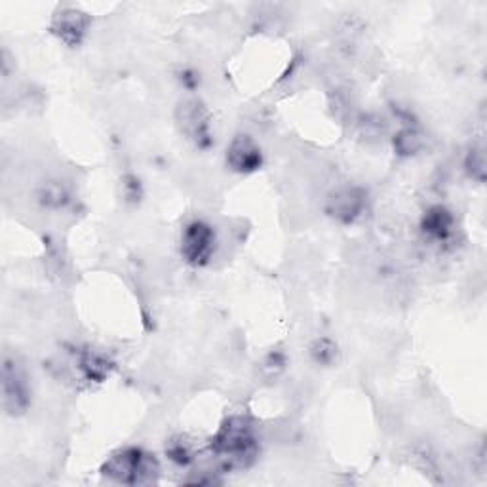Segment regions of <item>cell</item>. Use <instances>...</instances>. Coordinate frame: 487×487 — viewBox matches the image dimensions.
<instances>
[{"label":"cell","instance_id":"obj_15","mask_svg":"<svg viewBox=\"0 0 487 487\" xmlns=\"http://www.w3.org/2000/svg\"><path fill=\"white\" fill-rule=\"evenodd\" d=\"M43 202L46 205H52V208H62V205L67 202V193L63 186L60 185H52L43 193Z\"/></svg>","mask_w":487,"mask_h":487},{"label":"cell","instance_id":"obj_10","mask_svg":"<svg viewBox=\"0 0 487 487\" xmlns=\"http://www.w3.org/2000/svg\"><path fill=\"white\" fill-rule=\"evenodd\" d=\"M110 368V362L103 354L88 350L79 356V369L88 381H103L109 376Z\"/></svg>","mask_w":487,"mask_h":487},{"label":"cell","instance_id":"obj_8","mask_svg":"<svg viewBox=\"0 0 487 487\" xmlns=\"http://www.w3.org/2000/svg\"><path fill=\"white\" fill-rule=\"evenodd\" d=\"M455 231V217L445 205H433L428 208L421 219V233L430 242H447L454 236Z\"/></svg>","mask_w":487,"mask_h":487},{"label":"cell","instance_id":"obj_1","mask_svg":"<svg viewBox=\"0 0 487 487\" xmlns=\"http://www.w3.org/2000/svg\"><path fill=\"white\" fill-rule=\"evenodd\" d=\"M210 449L227 468H246L255 461L259 444L250 423L233 417L217 430Z\"/></svg>","mask_w":487,"mask_h":487},{"label":"cell","instance_id":"obj_2","mask_svg":"<svg viewBox=\"0 0 487 487\" xmlns=\"http://www.w3.org/2000/svg\"><path fill=\"white\" fill-rule=\"evenodd\" d=\"M101 473L119 483L147 485L157 480L160 466L155 455L143 452L139 447H126L107 459Z\"/></svg>","mask_w":487,"mask_h":487},{"label":"cell","instance_id":"obj_14","mask_svg":"<svg viewBox=\"0 0 487 487\" xmlns=\"http://www.w3.org/2000/svg\"><path fill=\"white\" fill-rule=\"evenodd\" d=\"M166 455L179 466H185L193 461V452H191V447L186 445V442H172L166 447Z\"/></svg>","mask_w":487,"mask_h":487},{"label":"cell","instance_id":"obj_4","mask_svg":"<svg viewBox=\"0 0 487 487\" xmlns=\"http://www.w3.org/2000/svg\"><path fill=\"white\" fill-rule=\"evenodd\" d=\"M177 124L186 139H191L198 148L212 145V119L202 101L185 100L177 107Z\"/></svg>","mask_w":487,"mask_h":487},{"label":"cell","instance_id":"obj_13","mask_svg":"<svg viewBox=\"0 0 487 487\" xmlns=\"http://www.w3.org/2000/svg\"><path fill=\"white\" fill-rule=\"evenodd\" d=\"M466 170L474 179L483 181L485 179V157H483V148H471V153L466 157Z\"/></svg>","mask_w":487,"mask_h":487},{"label":"cell","instance_id":"obj_5","mask_svg":"<svg viewBox=\"0 0 487 487\" xmlns=\"http://www.w3.org/2000/svg\"><path fill=\"white\" fill-rule=\"evenodd\" d=\"M3 404L10 415H20L31 404V388L24 368L12 358L3 366Z\"/></svg>","mask_w":487,"mask_h":487},{"label":"cell","instance_id":"obj_11","mask_svg":"<svg viewBox=\"0 0 487 487\" xmlns=\"http://www.w3.org/2000/svg\"><path fill=\"white\" fill-rule=\"evenodd\" d=\"M421 147H423V136L415 128H411V126L402 128L395 136V151L402 157L415 155Z\"/></svg>","mask_w":487,"mask_h":487},{"label":"cell","instance_id":"obj_3","mask_svg":"<svg viewBox=\"0 0 487 487\" xmlns=\"http://www.w3.org/2000/svg\"><path fill=\"white\" fill-rule=\"evenodd\" d=\"M215 252V231L205 221H193L181 233V255L193 267H205Z\"/></svg>","mask_w":487,"mask_h":487},{"label":"cell","instance_id":"obj_9","mask_svg":"<svg viewBox=\"0 0 487 487\" xmlns=\"http://www.w3.org/2000/svg\"><path fill=\"white\" fill-rule=\"evenodd\" d=\"M86 27H88L86 14H82L79 10H65L58 17H55L52 29L65 44L77 46V44H81L82 36L86 34Z\"/></svg>","mask_w":487,"mask_h":487},{"label":"cell","instance_id":"obj_6","mask_svg":"<svg viewBox=\"0 0 487 487\" xmlns=\"http://www.w3.org/2000/svg\"><path fill=\"white\" fill-rule=\"evenodd\" d=\"M227 166L236 174H253L263 166V153L250 136H236L227 147Z\"/></svg>","mask_w":487,"mask_h":487},{"label":"cell","instance_id":"obj_12","mask_svg":"<svg viewBox=\"0 0 487 487\" xmlns=\"http://www.w3.org/2000/svg\"><path fill=\"white\" fill-rule=\"evenodd\" d=\"M310 354L316 364L322 366H329L335 356H337V347L329 341V339H318L312 347H310Z\"/></svg>","mask_w":487,"mask_h":487},{"label":"cell","instance_id":"obj_7","mask_svg":"<svg viewBox=\"0 0 487 487\" xmlns=\"http://www.w3.org/2000/svg\"><path fill=\"white\" fill-rule=\"evenodd\" d=\"M366 193L360 186H343L328 198V214L341 223H354L366 210Z\"/></svg>","mask_w":487,"mask_h":487}]
</instances>
